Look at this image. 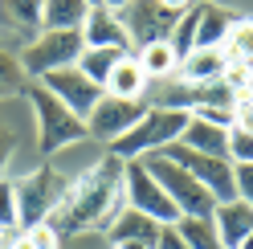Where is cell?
I'll list each match as a JSON object with an SVG mask.
<instances>
[{"label":"cell","mask_w":253,"mask_h":249,"mask_svg":"<svg viewBox=\"0 0 253 249\" xmlns=\"http://www.w3.org/2000/svg\"><path fill=\"white\" fill-rule=\"evenodd\" d=\"M119 208H123V160L106 151L102 160H94L78 176H70L49 225L57 229V237H78V233L110 229Z\"/></svg>","instance_id":"1"},{"label":"cell","mask_w":253,"mask_h":249,"mask_svg":"<svg viewBox=\"0 0 253 249\" xmlns=\"http://www.w3.org/2000/svg\"><path fill=\"white\" fill-rule=\"evenodd\" d=\"M188 119H192L188 111L147 106L143 119H139L123 139H115L106 151L115 155V160H123V164H126V160H147V155L164 151V147H171V143H180V135H184V127H188Z\"/></svg>","instance_id":"2"},{"label":"cell","mask_w":253,"mask_h":249,"mask_svg":"<svg viewBox=\"0 0 253 249\" xmlns=\"http://www.w3.org/2000/svg\"><path fill=\"white\" fill-rule=\"evenodd\" d=\"M21 98L33 106V115H37V147H41V155H57L61 147H74V143H82L90 135L86 123L78 115H70L41 82H25Z\"/></svg>","instance_id":"3"},{"label":"cell","mask_w":253,"mask_h":249,"mask_svg":"<svg viewBox=\"0 0 253 249\" xmlns=\"http://www.w3.org/2000/svg\"><path fill=\"white\" fill-rule=\"evenodd\" d=\"M82 49H86L82 29H41V33L29 41V49L21 53V66H25V74L37 82V78L53 74V70L78 66Z\"/></svg>","instance_id":"4"},{"label":"cell","mask_w":253,"mask_h":249,"mask_svg":"<svg viewBox=\"0 0 253 249\" xmlns=\"http://www.w3.org/2000/svg\"><path fill=\"white\" fill-rule=\"evenodd\" d=\"M66 184H70V176L57 172L53 164H41L37 172L21 176L17 180V225L29 229V225L49 221L53 208H57V200H61V192H66Z\"/></svg>","instance_id":"5"},{"label":"cell","mask_w":253,"mask_h":249,"mask_svg":"<svg viewBox=\"0 0 253 249\" xmlns=\"http://www.w3.org/2000/svg\"><path fill=\"white\" fill-rule=\"evenodd\" d=\"M147 172L160 180V188L171 196V205L180 208V216H212V208H216V196L204 188L200 180H192L184 172L180 164H171V160H164V155H147Z\"/></svg>","instance_id":"6"},{"label":"cell","mask_w":253,"mask_h":249,"mask_svg":"<svg viewBox=\"0 0 253 249\" xmlns=\"http://www.w3.org/2000/svg\"><path fill=\"white\" fill-rule=\"evenodd\" d=\"M123 200H126V208L143 212V216H151V221H160V225H176L180 221V208L171 205V196L160 188V180L147 172L143 160H126L123 164Z\"/></svg>","instance_id":"7"},{"label":"cell","mask_w":253,"mask_h":249,"mask_svg":"<svg viewBox=\"0 0 253 249\" xmlns=\"http://www.w3.org/2000/svg\"><path fill=\"white\" fill-rule=\"evenodd\" d=\"M155 155H164V160L180 164L192 180H200L204 188L216 196V205H225V200H237V188H233V164H229V160H216V155H200V151L184 147V143H171V147L155 151Z\"/></svg>","instance_id":"8"},{"label":"cell","mask_w":253,"mask_h":249,"mask_svg":"<svg viewBox=\"0 0 253 249\" xmlns=\"http://www.w3.org/2000/svg\"><path fill=\"white\" fill-rule=\"evenodd\" d=\"M123 25H126V37H131V49H147V45H160L171 41V29L184 12H171L164 8L160 0H131L123 12Z\"/></svg>","instance_id":"9"},{"label":"cell","mask_w":253,"mask_h":249,"mask_svg":"<svg viewBox=\"0 0 253 249\" xmlns=\"http://www.w3.org/2000/svg\"><path fill=\"white\" fill-rule=\"evenodd\" d=\"M143 111H147V98H115V94H102L98 106H94L90 119H86V131L94 139H102V143H115V139H123L139 119H143Z\"/></svg>","instance_id":"10"},{"label":"cell","mask_w":253,"mask_h":249,"mask_svg":"<svg viewBox=\"0 0 253 249\" xmlns=\"http://www.w3.org/2000/svg\"><path fill=\"white\" fill-rule=\"evenodd\" d=\"M37 82L49 90V94L66 106L70 115H78V119H90V111L98 106V98H102V86H94L90 78L78 70V66H70V70H53V74H45V78H37Z\"/></svg>","instance_id":"11"},{"label":"cell","mask_w":253,"mask_h":249,"mask_svg":"<svg viewBox=\"0 0 253 249\" xmlns=\"http://www.w3.org/2000/svg\"><path fill=\"white\" fill-rule=\"evenodd\" d=\"M82 41L90 49H115V53H131V37H126V25L119 12L110 8H90L82 21Z\"/></svg>","instance_id":"12"},{"label":"cell","mask_w":253,"mask_h":249,"mask_svg":"<svg viewBox=\"0 0 253 249\" xmlns=\"http://www.w3.org/2000/svg\"><path fill=\"white\" fill-rule=\"evenodd\" d=\"M237 25V12L216 4V0H196V33H192V49H220L229 41Z\"/></svg>","instance_id":"13"},{"label":"cell","mask_w":253,"mask_h":249,"mask_svg":"<svg viewBox=\"0 0 253 249\" xmlns=\"http://www.w3.org/2000/svg\"><path fill=\"white\" fill-rule=\"evenodd\" d=\"M212 225H216L220 249H241V241L253 233V205H245V200H225V205L212 208Z\"/></svg>","instance_id":"14"},{"label":"cell","mask_w":253,"mask_h":249,"mask_svg":"<svg viewBox=\"0 0 253 249\" xmlns=\"http://www.w3.org/2000/svg\"><path fill=\"white\" fill-rule=\"evenodd\" d=\"M147 74H143V66H139V57L135 53H123L119 61H115V70H110V78H106V94H115V98H147Z\"/></svg>","instance_id":"15"},{"label":"cell","mask_w":253,"mask_h":249,"mask_svg":"<svg viewBox=\"0 0 253 249\" xmlns=\"http://www.w3.org/2000/svg\"><path fill=\"white\" fill-rule=\"evenodd\" d=\"M110 245H123V241H147L155 249V237H160V221H151V216L135 212V208H119V216L110 221Z\"/></svg>","instance_id":"16"},{"label":"cell","mask_w":253,"mask_h":249,"mask_svg":"<svg viewBox=\"0 0 253 249\" xmlns=\"http://www.w3.org/2000/svg\"><path fill=\"white\" fill-rule=\"evenodd\" d=\"M184 147H192L200 155H216V160H229V127H212V123L188 119V127L180 135Z\"/></svg>","instance_id":"17"},{"label":"cell","mask_w":253,"mask_h":249,"mask_svg":"<svg viewBox=\"0 0 253 249\" xmlns=\"http://www.w3.org/2000/svg\"><path fill=\"white\" fill-rule=\"evenodd\" d=\"M220 74H225V53L220 49H192L180 57V70H176L180 82H220Z\"/></svg>","instance_id":"18"},{"label":"cell","mask_w":253,"mask_h":249,"mask_svg":"<svg viewBox=\"0 0 253 249\" xmlns=\"http://www.w3.org/2000/svg\"><path fill=\"white\" fill-rule=\"evenodd\" d=\"M135 57H139V66H143L147 82H168V78H176V70H180V53L171 49L168 41L147 45V49H139Z\"/></svg>","instance_id":"19"},{"label":"cell","mask_w":253,"mask_h":249,"mask_svg":"<svg viewBox=\"0 0 253 249\" xmlns=\"http://www.w3.org/2000/svg\"><path fill=\"white\" fill-rule=\"evenodd\" d=\"M90 4L86 0H45L41 4V29H82Z\"/></svg>","instance_id":"20"},{"label":"cell","mask_w":253,"mask_h":249,"mask_svg":"<svg viewBox=\"0 0 253 249\" xmlns=\"http://www.w3.org/2000/svg\"><path fill=\"white\" fill-rule=\"evenodd\" d=\"M176 229H180V237H184L188 249H220V237H216L212 216H180Z\"/></svg>","instance_id":"21"},{"label":"cell","mask_w":253,"mask_h":249,"mask_svg":"<svg viewBox=\"0 0 253 249\" xmlns=\"http://www.w3.org/2000/svg\"><path fill=\"white\" fill-rule=\"evenodd\" d=\"M119 57L123 53H115V49H90V45H86L82 57H78V70H82L94 86H106V78H110V70H115ZM102 94H106V90H102Z\"/></svg>","instance_id":"22"},{"label":"cell","mask_w":253,"mask_h":249,"mask_svg":"<svg viewBox=\"0 0 253 249\" xmlns=\"http://www.w3.org/2000/svg\"><path fill=\"white\" fill-rule=\"evenodd\" d=\"M220 53H225V61H253V17H237Z\"/></svg>","instance_id":"23"},{"label":"cell","mask_w":253,"mask_h":249,"mask_svg":"<svg viewBox=\"0 0 253 249\" xmlns=\"http://www.w3.org/2000/svg\"><path fill=\"white\" fill-rule=\"evenodd\" d=\"M29 82V74L21 66V53H8V49H0V98H8V94H21Z\"/></svg>","instance_id":"24"},{"label":"cell","mask_w":253,"mask_h":249,"mask_svg":"<svg viewBox=\"0 0 253 249\" xmlns=\"http://www.w3.org/2000/svg\"><path fill=\"white\" fill-rule=\"evenodd\" d=\"M17 249H61V237H57V229H53L49 221H41V225L21 229Z\"/></svg>","instance_id":"25"},{"label":"cell","mask_w":253,"mask_h":249,"mask_svg":"<svg viewBox=\"0 0 253 249\" xmlns=\"http://www.w3.org/2000/svg\"><path fill=\"white\" fill-rule=\"evenodd\" d=\"M229 164H253V131L229 127Z\"/></svg>","instance_id":"26"},{"label":"cell","mask_w":253,"mask_h":249,"mask_svg":"<svg viewBox=\"0 0 253 249\" xmlns=\"http://www.w3.org/2000/svg\"><path fill=\"white\" fill-rule=\"evenodd\" d=\"M0 225H17V180L12 176H0Z\"/></svg>","instance_id":"27"},{"label":"cell","mask_w":253,"mask_h":249,"mask_svg":"<svg viewBox=\"0 0 253 249\" xmlns=\"http://www.w3.org/2000/svg\"><path fill=\"white\" fill-rule=\"evenodd\" d=\"M233 188H237V200L253 205V164H233Z\"/></svg>","instance_id":"28"},{"label":"cell","mask_w":253,"mask_h":249,"mask_svg":"<svg viewBox=\"0 0 253 249\" xmlns=\"http://www.w3.org/2000/svg\"><path fill=\"white\" fill-rule=\"evenodd\" d=\"M233 127H241V131H253V94H241V98H233Z\"/></svg>","instance_id":"29"},{"label":"cell","mask_w":253,"mask_h":249,"mask_svg":"<svg viewBox=\"0 0 253 249\" xmlns=\"http://www.w3.org/2000/svg\"><path fill=\"white\" fill-rule=\"evenodd\" d=\"M155 249H188V245H184V237H180V229H176V225H160Z\"/></svg>","instance_id":"30"},{"label":"cell","mask_w":253,"mask_h":249,"mask_svg":"<svg viewBox=\"0 0 253 249\" xmlns=\"http://www.w3.org/2000/svg\"><path fill=\"white\" fill-rule=\"evenodd\" d=\"M12 147H17V135H12V127L0 123V176H4V164L12 160Z\"/></svg>","instance_id":"31"},{"label":"cell","mask_w":253,"mask_h":249,"mask_svg":"<svg viewBox=\"0 0 253 249\" xmlns=\"http://www.w3.org/2000/svg\"><path fill=\"white\" fill-rule=\"evenodd\" d=\"M17 237H21L17 225H0V249H17Z\"/></svg>","instance_id":"32"},{"label":"cell","mask_w":253,"mask_h":249,"mask_svg":"<svg viewBox=\"0 0 253 249\" xmlns=\"http://www.w3.org/2000/svg\"><path fill=\"white\" fill-rule=\"evenodd\" d=\"M160 4H164V8H171V12H188V8L196 4V0H160Z\"/></svg>","instance_id":"33"},{"label":"cell","mask_w":253,"mask_h":249,"mask_svg":"<svg viewBox=\"0 0 253 249\" xmlns=\"http://www.w3.org/2000/svg\"><path fill=\"white\" fill-rule=\"evenodd\" d=\"M126 4H131V0H102V8H110V12H123Z\"/></svg>","instance_id":"34"},{"label":"cell","mask_w":253,"mask_h":249,"mask_svg":"<svg viewBox=\"0 0 253 249\" xmlns=\"http://www.w3.org/2000/svg\"><path fill=\"white\" fill-rule=\"evenodd\" d=\"M115 249H151L147 241H123V245H115Z\"/></svg>","instance_id":"35"},{"label":"cell","mask_w":253,"mask_h":249,"mask_svg":"<svg viewBox=\"0 0 253 249\" xmlns=\"http://www.w3.org/2000/svg\"><path fill=\"white\" fill-rule=\"evenodd\" d=\"M241 249H253V233H249V237H245V241H241Z\"/></svg>","instance_id":"36"},{"label":"cell","mask_w":253,"mask_h":249,"mask_svg":"<svg viewBox=\"0 0 253 249\" xmlns=\"http://www.w3.org/2000/svg\"><path fill=\"white\" fill-rule=\"evenodd\" d=\"M86 4H90V8H98V4H102V0H86Z\"/></svg>","instance_id":"37"},{"label":"cell","mask_w":253,"mask_h":249,"mask_svg":"<svg viewBox=\"0 0 253 249\" xmlns=\"http://www.w3.org/2000/svg\"><path fill=\"white\" fill-rule=\"evenodd\" d=\"M110 249H115V245H110Z\"/></svg>","instance_id":"38"}]
</instances>
